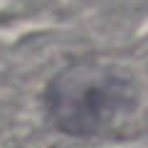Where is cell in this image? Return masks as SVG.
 Listing matches in <instances>:
<instances>
[{"label":"cell","mask_w":148,"mask_h":148,"mask_svg":"<svg viewBox=\"0 0 148 148\" xmlns=\"http://www.w3.org/2000/svg\"><path fill=\"white\" fill-rule=\"evenodd\" d=\"M136 106V86L123 69L101 62L67 67L49 82L45 109L67 136H94Z\"/></svg>","instance_id":"cell-1"}]
</instances>
